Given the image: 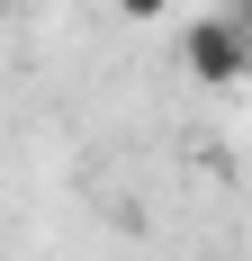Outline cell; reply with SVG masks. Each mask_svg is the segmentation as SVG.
<instances>
[{
	"label": "cell",
	"mask_w": 252,
	"mask_h": 261,
	"mask_svg": "<svg viewBox=\"0 0 252 261\" xmlns=\"http://www.w3.org/2000/svg\"><path fill=\"white\" fill-rule=\"evenodd\" d=\"M180 63H189L198 90H243V81H252V36H243V18H234V9L189 18V27H180Z\"/></svg>",
	"instance_id": "1"
},
{
	"label": "cell",
	"mask_w": 252,
	"mask_h": 261,
	"mask_svg": "<svg viewBox=\"0 0 252 261\" xmlns=\"http://www.w3.org/2000/svg\"><path fill=\"white\" fill-rule=\"evenodd\" d=\"M117 18H135V27H144V18H171V0H117Z\"/></svg>",
	"instance_id": "2"
},
{
	"label": "cell",
	"mask_w": 252,
	"mask_h": 261,
	"mask_svg": "<svg viewBox=\"0 0 252 261\" xmlns=\"http://www.w3.org/2000/svg\"><path fill=\"white\" fill-rule=\"evenodd\" d=\"M234 18H243V36H252V0H234Z\"/></svg>",
	"instance_id": "3"
},
{
	"label": "cell",
	"mask_w": 252,
	"mask_h": 261,
	"mask_svg": "<svg viewBox=\"0 0 252 261\" xmlns=\"http://www.w3.org/2000/svg\"><path fill=\"white\" fill-rule=\"evenodd\" d=\"M0 9H9V0H0Z\"/></svg>",
	"instance_id": "4"
}]
</instances>
